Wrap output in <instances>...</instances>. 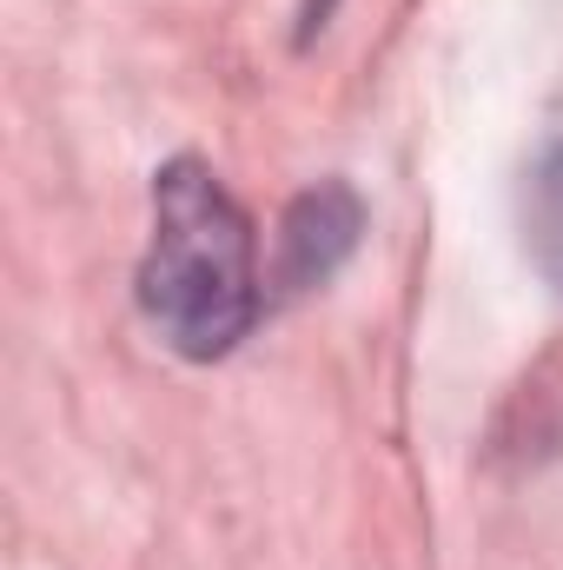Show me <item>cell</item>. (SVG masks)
Here are the masks:
<instances>
[{"label":"cell","instance_id":"3","mask_svg":"<svg viewBox=\"0 0 563 570\" xmlns=\"http://www.w3.org/2000/svg\"><path fill=\"white\" fill-rule=\"evenodd\" d=\"M524 226H531V259L563 285V140L531 173V213H524Z\"/></svg>","mask_w":563,"mask_h":570},{"label":"cell","instance_id":"1","mask_svg":"<svg viewBox=\"0 0 563 570\" xmlns=\"http://www.w3.org/2000/svg\"><path fill=\"white\" fill-rule=\"evenodd\" d=\"M140 312L179 358H219L259 312L253 226L233 193L199 166L172 159L152 179V239L140 259Z\"/></svg>","mask_w":563,"mask_h":570},{"label":"cell","instance_id":"2","mask_svg":"<svg viewBox=\"0 0 563 570\" xmlns=\"http://www.w3.org/2000/svg\"><path fill=\"white\" fill-rule=\"evenodd\" d=\"M365 213L352 199V186H318L292 206L285 219V285H312V279H332V266L352 253Z\"/></svg>","mask_w":563,"mask_h":570}]
</instances>
